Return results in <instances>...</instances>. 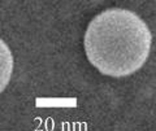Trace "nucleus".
Masks as SVG:
<instances>
[{"label": "nucleus", "instance_id": "1", "mask_svg": "<svg viewBox=\"0 0 156 131\" xmlns=\"http://www.w3.org/2000/svg\"><path fill=\"white\" fill-rule=\"evenodd\" d=\"M152 34L139 16L129 9L109 8L92 18L83 47L89 61L101 74L126 77L147 61Z\"/></svg>", "mask_w": 156, "mask_h": 131}, {"label": "nucleus", "instance_id": "2", "mask_svg": "<svg viewBox=\"0 0 156 131\" xmlns=\"http://www.w3.org/2000/svg\"><path fill=\"white\" fill-rule=\"evenodd\" d=\"M13 71V56L9 47L0 38V94L7 88Z\"/></svg>", "mask_w": 156, "mask_h": 131}]
</instances>
